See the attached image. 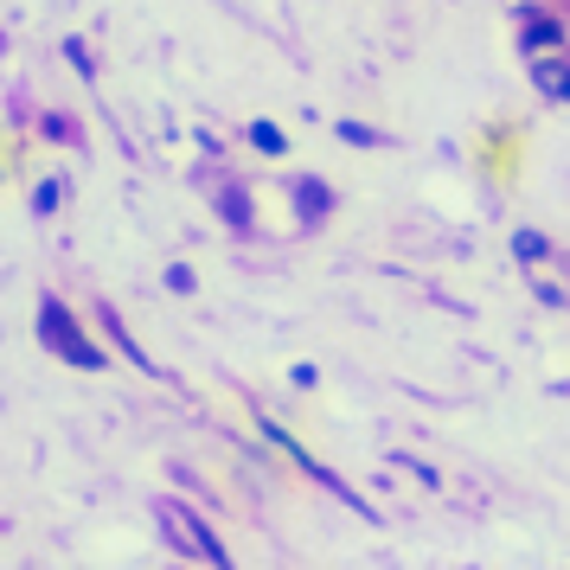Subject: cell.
Here are the masks:
<instances>
[{
	"label": "cell",
	"instance_id": "ba28073f",
	"mask_svg": "<svg viewBox=\"0 0 570 570\" xmlns=\"http://www.w3.org/2000/svg\"><path fill=\"white\" fill-rule=\"evenodd\" d=\"M250 141H257L263 155H283L288 141H283V129H276V122H250Z\"/></svg>",
	"mask_w": 570,
	"mask_h": 570
},
{
	"label": "cell",
	"instance_id": "4fadbf2b",
	"mask_svg": "<svg viewBox=\"0 0 570 570\" xmlns=\"http://www.w3.org/2000/svg\"><path fill=\"white\" fill-rule=\"evenodd\" d=\"M58 193H65V186H58V180H46V186H39V199H32V206H39V212H52V206H58Z\"/></svg>",
	"mask_w": 570,
	"mask_h": 570
},
{
	"label": "cell",
	"instance_id": "277c9868",
	"mask_svg": "<svg viewBox=\"0 0 570 570\" xmlns=\"http://www.w3.org/2000/svg\"><path fill=\"white\" fill-rule=\"evenodd\" d=\"M519 269L532 276V288H539V302H551V308H570V276H564V263H551V257L539 250V257H525Z\"/></svg>",
	"mask_w": 570,
	"mask_h": 570
},
{
	"label": "cell",
	"instance_id": "52a82bcc",
	"mask_svg": "<svg viewBox=\"0 0 570 570\" xmlns=\"http://www.w3.org/2000/svg\"><path fill=\"white\" fill-rule=\"evenodd\" d=\"M558 39H564L558 27H525V39H519V52H525V58H532V52H551Z\"/></svg>",
	"mask_w": 570,
	"mask_h": 570
},
{
	"label": "cell",
	"instance_id": "7a4b0ae2",
	"mask_svg": "<svg viewBox=\"0 0 570 570\" xmlns=\"http://www.w3.org/2000/svg\"><path fill=\"white\" fill-rule=\"evenodd\" d=\"M39 340L52 346L58 360H71V365H90V372L104 365V346H90V334L78 327V314L65 308L58 295H46V302H39Z\"/></svg>",
	"mask_w": 570,
	"mask_h": 570
},
{
	"label": "cell",
	"instance_id": "5b68a950",
	"mask_svg": "<svg viewBox=\"0 0 570 570\" xmlns=\"http://www.w3.org/2000/svg\"><path fill=\"white\" fill-rule=\"evenodd\" d=\"M525 65H532V83H539L544 97H564V83H570V58L532 52V58H525Z\"/></svg>",
	"mask_w": 570,
	"mask_h": 570
},
{
	"label": "cell",
	"instance_id": "8fae6325",
	"mask_svg": "<svg viewBox=\"0 0 570 570\" xmlns=\"http://www.w3.org/2000/svg\"><path fill=\"white\" fill-rule=\"evenodd\" d=\"M65 58H71V65H78V71H83V78H90V71H97V65H90V52H83V46H78V39H65Z\"/></svg>",
	"mask_w": 570,
	"mask_h": 570
},
{
	"label": "cell",
	"instance_id": "30bf717a",
	"mask_svg": "<svg viewBox=\"0 0 570 570\" xmlns=\"http://www.w3.org/2000/svg\"><path fill=\"white\" fill-rule=\"evenodd\" d=\"M539 250H544V237H539V232H513V257H519V263L539 257Z\"/></svg>",
	"mask_w": 570,
	"mask_h": 570
},
{
	"label": "cell",
	"instance_id": "5bb4252c",
	"mask_svg": "<svg viewBox=\"0 0 570 570\" xmlns=\"http://www.w3.org/2000/svg\"><path fill=\"white\" fill-rule=\"evenodd\" d=\"M564 104H570V83H564Z\"/></svg>",
	"mask_w": 570,
	"mask_h": 570
},
{
	"label": "cell",
	"instance_id": "6da1fadb",
	"mask_svg": "<svg viewBox=\"0 0 570 570\" xmlns=\"http://www.w3.org/2000/svg\"><path fill=\"white\" fill-rule=\"evenodd\" d=\"M155 519H160V532H167V544H174L180 558H193V564H218V570L232 564V551L218 544V532H212L206 519L186 507V500L160 493V500H155Z\"/></svg>",
	"mask_w": 570,
	"mask_h": 570
},
{
	"label": "cell",
	"instance_id": "3957f363",
	"mask_svg": "<svg viewBox=\"0 0 570 570\" xmlns=\"http://www.w3.org/2000/svg\"><path fill=\"white\" fill-rule=\"evenodd\" d=\"M263 436L276 442V449H283V455H288V462H295V468H302V474H308V481H321V488L334 493V500H346V507H353V513H365V519H379V507H372V500H360V493L346 488V481H340L334 468H321V462H314V455H308V449H302V442H295V436H288L283 423H269V416H263Z\"/></svg>",
	"mask_w": 570,
	"mask_h": 570
},
{
	"label": "cell",
	"instance_id": "7c38bea8",
	"mask_svg": "<svg viewBox=\"0 0 570 570\" xmlns=\"http://www.w3.org/2000/svg\"><path fill=\"white\" fill-rule=\"evenodd\" d=\"M167 288H174V295H186V288H193V269H186V263H174V269H167Z\"/></svg>",
	"mask_w": 570,
	"mask_h": 570
},
{
	"label": "cell",
	"instance_id": "9c48e42d",
	"mask_svg": "<svg viewBox=\"0 0 570 570\" xmlns=\"http://www.w3.org/2000/svg\"><path fill=\"white\" fill-rule=\"evenodd\" d=\"M340 141H353V148H385V135H379V129H360V122H340Z\"/></svg>",
	"mask_w": 570,
	"mask_h": 570
},
{
	"label": "cell",
	"instance_id": "8992f818",
	"mask_svg": "<svg viewBox=\"0 0 570 570\" xmlns=\"http://www.w3.org/2000/svg\"><path fill=\"white\" fill-rule=\"evenodd\" d=\"M97 314H104L109 340H116V346H122V353H129V360L141 365V372H160V365H155V360H148V353H141V346H135V340H129V327H122V321H116V308H97Z\"/></svg>",
	"mask_w": 570,
	"mask_h": 570
}]
</instances>
